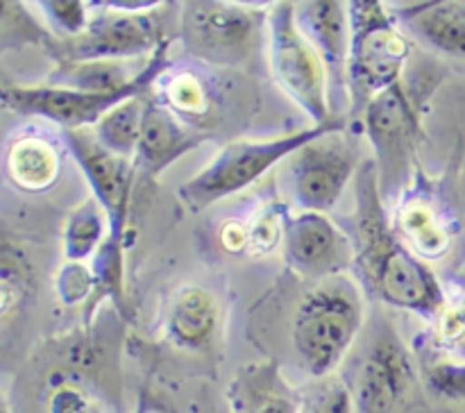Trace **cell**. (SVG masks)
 Segmentation results:
<instances>
[{
    "mask_svg": "<svg viewBox=\"0 0 465 413\" xmlns=\"http://www.w3.org/2000/svg\"><path fill=\"white\" fill-rule=\"evenodd\" d=\"M36 7H41V14L45 16L54 39L80 36L94 16L91 3H82V0H44Z\"/></svg>",
    "mask_w": 465,
    "mask_h": 413,
    "instance_id": "cell-27",
    "label": "cell"
},
{
    "mask_svg": "<svg viewBox=\"0 0 465 413\" xmlns=\"http://www.w3.org/2000/svg\"><path fill=\"white\" fill-rule=\"evenodd\" d=\"M416 384L411 352L391 325L377 327L354 372L352 398L361 413H391Z\"/></svg>",
    "mask_w": 465,
    "mask_h": 413,
    "instance_id": "cell-11",
    "label": "cell"
},
{
    "mask_svg": "<svg viewBox=\"0 0 465 413\" xmlns=\"http://www.w3.org/2000/svg\"><path fill=\"white\" fill-rule=\"evenodd\" d=\"M348 7V112L350 116L361 118L363 109L375 95L402 82L413 44L384 3L352 0Z\"/></svg>",
    "mask_w": 465,
    "mask_h": 413,
    "instance_id": "cell-4",
    "label": "cell"
},
{
    "mask_svg": "<svg viewBox=\"0 0 465 413\" xmlns=\"http://www.w3.org/2000/svg\"><path fill=\"white\" fill-rule=\"evenodd\" d=\"M345 130L343 118H334L325 125H312L275 139H236L223 145L216 157L200 172L180 186V198L191 211H203L221 200L232 198L241 191L250 189L262 180L277 163L286 162L312 141Z\"/></svg>",
    "mask_w": 465,
    "mask_h": 413,
    "instance_id": "cell-3",
    "label": "cell"
},
{
    "mask_svg": "<svg viewBox=\"0 0 465 413\" xmlns=\"http://www.w3.org/2000/svg\"><path fill=\"white\" fill-rule=\"evenodd\" d=\"M400 239L422 261L440 259L450 250V231L439 211L427 200H411L402 204L393 222Z\"/></svg>",
    "mask_w": 465,
    "mask_h": 413,
    "instance_id": "cell-20",
    "label": "cell"
},
{
    "mask_svg": "<svg viewBox=\"0 0 465 413\" xmlns=\"http://www.w3.org/2000/svg\"><path fill=\"white\" fill-rule=\"evenodd\" d=\"M89 27L73 39H50L44 45L54 64L109 62V59H145L168 39L162 30L159 9L141 14L114 12L103 3H91ZM166 7V5H163Z\"/></svg>",
    "mask_w": 465,
    "mask_h": 413,
    "instance_id": "cell-8",
    "label": "cell"
},
{
    "mask_svg": "<svg viewBox=\"0 0 465 413\" xmlns=\"http://www.w3.org/2000/svg\"><path fill=\"white\" fill-rule=\"evenodd\" d=\"M282 250L286 266L312 284L341 277L354 266L352 236L345 234L327 213L298 211L286 218Z\"/></svg>",
    "mask_w": 465,
    "mask_h": 413,
    "instance_id": "cell-12",
    "label": "cell"
},
{
    "mask_svg": "<svg viewBox=\"0 0 465 413\" xmlns=\"http://www.w3.org/2000/svg\"><path fill=\"white\" fill-rule=\"evenodd\" d=\"M109 236V218L95 198L77 204L64 225V259L89 261Z\"/></svg>",
    "mask_w": 465,
    "mask_h": 413,
    "instance_id": "cell-21",
    "label": "cell"
},
{
    "mask_svg": "<svg viewBox=\"0 0 465 413\" xmlns=\"http://www.w3.org/2000/svg\"><path fill=\"white\" fill-rule=\"evenodd\" d=\"M359 145L345 130L330 132L286 159L291 198L300 211L330 213L361 168Z\"/></svg>",
    "mask_w": 465,
    "mask_h": 413,
    "instance_id": "cell-9",
    "label": "cell"
},
{
    "mask_svg": "<svg viewBox=\"0 0 465 413\" xmlns=\"http://www.w3.org/2000/svg\"><path fill=\"white\" fill-rule=\"evenodd\" d=\"M230 413H300L293 393L275 361L248 363L227 386Z\"/></svg>",
    "mask_w": 465,
    "mask_h": 413,
    "instance_id": "cell-16",
    "label": "cell"
},
{
    "mask_svg": "<svg viewBox=\"0 0 465 413\" xmlns=\"http://www.w3.org/2000/svg\"><path fill=\"white\" fill-rule=\"evenodd\" d=\"M145 98H148V93L125 100L94 127V134L98 136L104 148L121 154V157L134 159L136 145L141 139V127H143Z\"/></svg>",
    "mask_w": 465,
    "mask_h": 413,
    "instance_id": "cell-22",
    "label": "cell"
},
{
    "mask_svg": "<svg viewBox=\"0 0 465 413\" xmlns=\"http://www.w3.org/2000/svg\"><path fill=\"white\" fill-rule=\"evenodd\" d=\"M221 325V304L204 286H186L173 298L166 313V339L177 348L200 352L216 336Z\"/></svg>",
    "mask_w": 465,
    "mask_h": 413,
    "instance_id": "cell-18",
    "label": "cell"
},
{
    "mask_svg": "<svg viewBox=\"0 0 465 413\" xmlns=\"http://www.w3.org/2000/svg\"><path fill=\"white\" fill-rule=\"evenodd\" d=\"M53 39V32L45 30L39 21L25 9L23 3H3L0 14V41L3 50L21 48V45L36 44L45 45Z\"/></svg>",
    "mask_w": 465,
    "mask_h": 413,
    "instance_id": "cell-25",
    "label": "cell"
},
{
    "mask_svg": "<svg viewBox=\"0 0 465 413\" xmlns=\"http://www.w3.org/2000/svg\"><path fill=\"white\" fill-rule=\"evenodd\" d=\"M62 139L82 168L94 198L107 213L109 236L123 241L136 177L134 159L121 157L104 148L94 130H62Z\"/></svg>",
    "mask_w": 465,
    "mask_h": 413,
    "instance_id": "cell-13",
    "label": "cell"
},
{
    "mask_svg": "<svg viewBox=\"0 0 465 413\" xmlns=\"http://www.w3.org/2000/svg\"><path fill=\"white\" fill-rule=\"evenodd\" d=\"M271 71L280 89L312 118L313 125L331 123V82L325 62L295 21V3H272L268 14Z\"/></svg>",
    "mask_w": 465,
    "mask_h": 413,
    "instance_id": "cell-5",
    "label": "cell"
},
{
    "mask_svg": "<svg viewBox=\"0 0 465 413\" xmlns=\"http://www.w3.org/2000/svg\"><path fill=\"white\" fill-rule=\"evenodd\" d=\"M50 413H91V398L86 388L75 381H59L48 395Z\"/></svg>",
    "mask_w": 465,
    "mask_h": 413,
    "instance_id": "cell-32",
    "label": "cell"
},
{
    "mask_svg": "<svg viewBox=\"0 0 465 413\" xmlns=\"http://www.w3.org/2000/svg\"><path fill=\"white\" fill-rule=\"evenodd\" d=\"M295 21L330 71L331 95L350 109L348 57H350V7L339 0L295 3Z\"/></svg>",
    "mask_w": 465,
    "mask_h": 413,
    "instance_id": "cell-14",
    "label": "cell"
},
{
    "mask_svg": "<svg viewBox=\"0 0 465 413\" xmlns=\"http://www.w3.org/2000/svg\"><path fill=\"white\" fill-rule=\"evenodd\" d=\"M284 227L286 221H282L280 211L277 209H268L262 216L254 218V222L250 225V254H268L272 248L282 243L284 239Z\"/></svg>",
    "mask_w": 465,
    "mask_h": 413,
    "instance_id": "cell-31",
    "label": "cell"
},
{
    "mask_svg": "<svg viewBox=\"0 0 465 413\" xmlns=\"http://www.w3.org/2000/svg\"><path fill=\"white\" fill-rule=\"evenodd\" d=\"M204 141H207V136L203 132L186 125L171 107H166L162 100L148 93L143 127H141V139L134 154L136 172H143L145 177L154 180L168 166H173L177 159L189 154L191 150L200 148Z\"/></svg>",
    "mask_w": 465,
    "mask_h": 413,
    "instance_id": "cell-15",
    "label": "cell"
},
{
    "mask_svg": "<svg viewBox=\"0 0 465 413\" xmlns=\"http://www.w3.org/2000/svg\"><path fill=\"white\" fill-rule=\"evenodd\" d=\"M404 30L434 53L465 59V3H418L398 12Z\"/></svg>",
    "mask_w": 465,
    "mask_h": 413,
    "instance_id": "cell-17",
    "label": "cell"
},
{
    "mask_svg": "<svg viewBox=\"0 0 465 413\" xmlns=\"http://www.w3.org/2000/svg\"><path fill=\"white\" fill-rule=\"evenodd\" d=\"M271 7L223 0H189L180 9V39L186 53L216 66L243 64L268 27Z\"/></svg>",
    "mask_w": 465,
    "mask_h": 413,
    "instance_id": "cell-6",
    "label": "cell"
},
{
    "mask_svg": "<svg viewBox=\"0 0 465 413\" xmlns=\"http://www.w3.org/2000/svg\"><path fill=\"white\" fill-rule=\"evenodd\" d=\"M162 98L166 107H171L177 116H195L207 109V91L203 82L193 73H180V75L166 80L162 89Z\"/></svg>",
    "mask_w": 465,
    "mask_h": 413,
    "instance_id": "cell-28",
    "label": "cell"
},
{
    "mask_svg": "<svg viewBox=\"0 0 465 413\" xmlns=\"http://www.w3.org/2000/svg\"><path fill=\"white\" fill-rule=\"evenodd\" d=\"M54 290L68 307L91 300V295L95 293L94 268L86 261H64L54 280Z\"/></svg>",
    "mask_w": 465,
    "mask_h": 413,
    "instance_id": "cell-29",
    "label": "cell"
},
{
    "mask_svg": "<svg viewBox=\"0 0 465 413\" xmlns=\"http://www.w3.org/2000/svg\"><path fill=\"white\" fill-rule=\"evenodd\" d=\"M221 243L227 252H248L250 248V225L239 221H227L221 227Z\"/></svg>",
    "mask_w": 465,
    "mask_h": 413,
    "instance_id": "cell-33",
    "label": "cell"
},
{
    "mask_svg": "<svg viewBox=\"0 0 465 413\" xmlns=\"http://www.w3.org/2000/svg\"><path fill=\"white\" fill-rule=\"evenodd\" d=\"M359 121L375 152L372 162L380 172L381 198L389 202L411 177L418 141L422 136L420 113L404 82H398L375 95Z\"/></svg>",
    "mask_w": 465,
    "mask_h": 413,
    "instance_id": "cell-7",
    "label": "cell"
},
{
    "mask_svg": "<svg viewBox=\"0 0 465 413\" xmlns=\"http://www.w3.org/2000/svg\"><path fill=\"white\" fill-rule=\"evenodd\" d=\"M300 395V413H354L352 388L336 377L316 379Z\"/></svg>",
    "mask_w": 465,
    "mask_h": 413,
    "instance_id": "cell-26",
    "label": "cell"
},
{
    "mask_svg": "<svg viewBox=\"0 0 465 413\" xmlns=\"http://www.w3.org/2000/svg\"><path fill=\"white\" fill-rule=\"evenodd\" d=\"M91 268L95 275V293L104 295V298L114 300V304L123 307L125 300V289H123V280H125V266H123V241L107 236L95 257L91 259Z\"/></svg>",
    "mask_w": 465,
    "mask_h": 413,
    "instance_id": "cell-24",
    "label": "cell"
},
{
    "mask_svg": "<svg viewBox=\"0 0 465 413\" xmlns=\"http://www.w3.org/2000/svg\"><path fill=\"white\" fill-rule=\"evenodd\" d=\"M150 89L114 91V93H86L53 84H5L3 107L18 116H36L53 121L62 130H94L114 107Z\"/></svg>",
    "mask_w": 465,
    "mask_h": 413,
    "instance_id": "cell-10",
    "label": "cell"
},
{
    "mask_svg": "<svg viewBox=\"0 0 465 413\" xmlns=\"http://www.w3.org/2000/svg\"><path fill=\"white\" fill-rule=\"evenodd\" d=\"M5 175L25 193H44L62 175V152L44 134H16L5 150Z\"/></svg>",
    "mask_w": 465,
    "mask_h": 413,
    "instance_id": "cell-19",
    "label": "cell"
},
{
    "mask_svg": "<svg viewBox=\"0 0 465 413\" xmlns=\"http://www.w3.org/2000/svg\"><path fill=\"white\" fill-rule=\"evenodd\" d=\"M425 384L431 393L448 399H465V363L440 361L425 368Z\"/></svg>",
    "mask_w": 465,
    "mask_h": 413,
    "instance_id": "cell-30",
    "label": "cell"
},
{
    "mask_svg": "<svg viewBox=\"0 0 465 413\" xmlns=\"http://www.w3.org/2000/svg\"><path fill=\"white\" fill-rule=\"evenodd\" d=\"M363 295L350 277L318 281L295 309L291 340L313 379H325L341 366L363 327Z\"/></svg>",
    "mask_w": 465,
    "mask_h": 413,
    "instance_id": "cell-2",
    "label": "cell"
},
{
    "mask_svg": "<svg viewBox=\"0 0 465 413\" xmlns=\"http://www.w3.org/2000/svg\"><path fill=\"white\" fill-rule=\"evenodd\" d=\"M354 270L372 298L402 311L436 320L445 311V293L430 266L395 231L381 198L372 159L354 177Z\"/></svg>",
    "mask_w": 465,
    "mask_h": 413,
    "instance_id": "cell-1",
    "label": "cell"
},
{
    "mask_svg": "<svg viewBox=\"0 0 465 413\" xmlns=\"http://www.w3.org/2000/svg\"><path fill=\"white\" fill-rule=\"evenodd\" d=\"M27 290H30V270L25 259L21 250L5 241L0 254V313L5 320H9L12 313L21 307L23 300L27 298Z\"/></svg>",
    "mask_w": 465,
    "mask_h": 413,
    "instance_id": "cell-23",
    "label": "cell"
}]
</instances>
